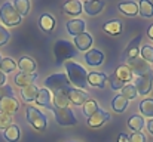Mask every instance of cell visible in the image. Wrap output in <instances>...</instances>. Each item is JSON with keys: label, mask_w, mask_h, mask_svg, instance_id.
<instances>
[{"label": "cell", "mask_w": 153, "mask_h": 142, "mask_svg": "<svg viewBox=\"0 0 153 142\" xmlns=\"http://www.w3.org/2000/svg\"><path fill=\"white\" fill-rule=\"evenodd\" d=\"M140 15H143L144 18H152L153 16V3L149 0H141L140 6H138Z\"/></svg>", "instance_id": "4dcf8cb0"}, {"label": "cell", "mask_w": 153, "mask_h": 142, "mask_svg": "<svg viewBox=\"0 0 153 142\" xmlns=\"http://www.w3.org/2000/svg\"><path fill=\"white\" fill-rule=\"evenodd\" d=\"M152 86H153V73L141 76V77H137L135 85H134L137 93L140 95H147L152 90Z\"/></svg>", "instance_id": "9c48e42d"}, {"label": "cell", "mask_w": 153, "mask_h": 142, "mask_svg": "<svg viewBox=\"0 0 153 142\" xmlns=\"http://www.w3.org/2000/svg\"><path fill=\"white\" fill-rule=\"evenodd\" d=\"M0 19L4 25L7 27H15L21 22V15L15 10L13 4L6 1L3 3V6L0 7Z\"/></svg>", "instance_id": "3957f363"}, {"label": "cell", "mask_w": 153, "mask_h": 142, "mask_svg": "<svg viewBox=\"0 0 153 142\" xmlns=\"http://www.w3.org/2000/svg\"><path fill=\"white\" fill-rule=\"evenodd\" d=\"M4 139L9 142H16L19 139V127L16 126V124H12V126H9L6 130H4Z\"/></svg>", "instance_id": "f546056e"}, {"label": "cell", "mask_w": 153, "mask_h": 142, "mask_svg": "<svg viewBox=\"0 0 153 142\" xmlns=\"http://www.w3.org/2000/svg\"><path fill=\"white\" fill-rule=\"evenodd\" d=\"M4 83H6V74H3V73L0 71V88L4 86Z\"/></svg>", "instance_id": "b9f144b4"}, {"label": "cell", "mask_w": 153, "mask_h": 142, "mask_svg": "<svg viewBox=\"0 0 153 142\" xmlns=\"http://www.w3.org/2000/svg\"><path fill=\"white\" fill-rule=\"evenodd\" d=\"M85 61L91 67H98L104 61V55H102V52L97 50V49H91V50H88L85 53Z\"/></svg>", "instance_id": "9a60e30c"}, {"label": "cell", "mask_w": 153, "mask_h": 142, "mask_svg": "<svg viewBox=\"0 0 153 142\" xmlns=\"http://www.w3.org/2000/svg\"><path fill=\"white\" fill-rule=\"evenodd\" d=\"M144 118L141 117V116H138V114H135V116H132L129 120H128V127L131 129V130H134V132H140L143 127H144Z\"/></svg>", "instance_id": "f1b7e54d"}, {"label": "cell", "mask_w": 153, "mask_h": 142, "mask_svg": "<svg viewBox=\"0 0 153 142\" xmlns=\"http://www.w3.org/2000/svg\"><path fill=\"white\" fill-rule=\"evenodd\" d=\"M111 108L116 111V113H123L126 108H128V99L122 95H117L111 99Z\"/></svg>", "instance_id": "4316f807"}, {"label": "cell", "mask_w": 153, "mask_h": 142, "mask_svg": "<svg viewBox=\"0 0 153 142\" xmlns=\"http://www.w3.org/2000/svg\"><path fill=\"white\" fill-rule=\"evenodd\" d=\"M126 65L131 68L132 74H137L138 77H141V76H146V74H150V73H152V67H150V64H149V62H146L143 58H140V55H138L137 58L129 59Z\"/></svg>", "instance_id": "52a82bcc"}, {"label": "cell", "mask_w": 153, "mask_h": 142, "mask_svg": "<svg viewBox=\"0 0 153 142\" xmlns=\"http://www.w3.org/2000/svg\"><path fill=\"white\" fill-rule=\"evenodd\" d=\"M147 129H149V133L153 136V118L149 120V123H147Z\"/></svg>", "instance_id": "7bdbcfd3"}, {"label": "cell", "mask_w": 153, "mask_h": 142, "mask_svg": "<svg viewBox=\"0 0 153 142\" xmlns=\"http://www.w3.org/2000/svg\"><path fill=\"white\" fill-rule=\"evenodd\" d=\"M13 7H15V10L21 15V18L22 16H25V15H28V12H30V1L28 0H16L15 3H13Z\"/></svg>", "instance_id": "836d02e7"}, {"label": "cell", "mask_w": 153, "mask_h": 142, "mask_svg": "<svg viewBox=\"0 0 153 142\" xmlns=\"http://www.w3.org/2000/svg\"><path fill=\"white\" fill-rule=\"evenodd\" d=\"M74 45L79 50H88V47H91L92 45V36L88 33H82L74 37Z\"/></svg>", "instance_id": "44dd1931"}, {"label": "cell", "mask_w": 153, "mask_h": 142, "mask_svg": "<svg viewBox=\"0 0 153 142\" xmlns=\"http://www.w3.org/2000/svg\"><path fill=\"white\" fill-rule=\"evenodd\" d=\"M18 108H19V102L13 96H6V98L0 99V113L12 116L18 111Z\"/></svg>", "instance_id": "30bf717a"}, {"label": "cell", "mask_w": 153, "mask_h": 142, "mask_svg": "<svg viewBox=\"0 0 153 142\" xmlns=\"http://www.w3.org/2000/svg\"><path fill=\"white\" fill-rule=\"evenodd\" d=\"M53 105L56 108H68V96H67V90H58V92H53Z\"/></svg>", "instance_id": "603a6c76"}, {"label": "cell", "mask_w": 153, "mask_h": 142, "mask_svg": "<svg viewBox=\"0 0 153 142\" xmlns=\"http://www.w3.org/2000/svg\"><path fill=\"white\" fill-rule=\"evenodd\" d=\"M12 116H7V114H3L0 113V129H7L9 126H12Z\"/></svg>", "instance_id": "74e56055"}, {"label": "cell", "mask_w": 153, "mask_h": 142, "mask_svg": "<svg viewBox=\"0 0 153 142\" xmlns=\"http://www.w3.org/2000/svg\"><path fill=\"white\" fill-rule=\"evenodd\" d=\"M111 117H110V114L107 113V111H104V110H98L94 116H91L89 118H88V126L89 127H101L102 124L105 123V121H108Z\"/></svg>", "instance_id": "7c38bea8"}, {"label": "cell", "mask_w": 153, "mask_h": 142, "mask_svg": "<svg viewBox=\"0 0 153 142\" xmlns=\"http://www.w3.org/2000/svg\"><path fill=\"white\" fill-rule=\"evenodd\" d=\"M137 90H135V88H134V85H126V86H123L122 88V96H125L128 101L129 99H134V98H137Z\"/></svg>", "instance_id": "8d00e7d4"}, {"label": "cell", "mask_w": 153, "mask_h": 142, "mask_svg": "<svg viewBox=\"0 0 153 142\" xmlns=\"http://www.w3.org/2000/svg\"><path fill=\"white\" fill-rule=\"evenodd\" d=\"M140 43H141V36H137L135 39H132L129 43H128V46L125 49V52H123V59H126V61H129V59H132V58H137L138 55H140Z\"/></svg>", "instance_id": "8fae6325"}, {"label": "cell", "mask_w": 153, "mask_h": 142, "mask_svg": "<svg viewBox=\"0 0 153 142\" xmlns=\"http://www.w3.org/2000/svg\"><path fill=\"white\" fill-rule=\"evenodd\" d=\"M68 79H67V74H52L49 76L46 80H45V86L48 90H53V92H58V90H67L68 89Z\"/></svg>", "instance_id": "5b68a950"}, {"label": "cell", "mask_w": 153, "mask_h": 142, "mask_svg": "<svg viewBox=\"0 0 153 142\" xmlns=\"http://www.w3.org/2000/svg\"><path fill=\"white\" fill-rule=\"evenodd\" d=\"M16 68V64L12 58H1V62H0V71L4 74V73H12L13 70Z\"/></svg>", "instance_id": "e575fe53"}, {"label": "cell", "mask_w": 153, "mask_h": 142, "mask_svg": "<svg viewBox=\"0 0 153 142\" xmlns=\"http://www.w3.org/2000/svg\"><path fill=\"white\" fill-rule=\"evenodd\" d=\"M82 10H83V6L77 0H70V1H67V3L62 4V12L67 13V15H71V16L79 15Z\"/></svg>", "instance_id": "e0dca14e"}, {"label": "cell", "mask_w": 153, "mask_h": 142, "mask_svg": "<svg viewBox=\"0 0 153 142\" xmlns=\"http://www.w3.org/2000/svg\"><path fill=\"white\" fill-rule=\"evenodd\" d=\"M138 108H140V111H141L143 116H146V117H153V99L147 98V99L141 101L140 105H138Z\"/></svg>", "instance_id": "d6a6232c"}, {"label": "cell", "mask_w": 153, "mask_h": 142, "mask_svg": "<svg viewBox=\"0 0 153 142\" xmlns=\"http://www.w3.org/2000/svg\"><path fill=\"white\" fill-rule=\"evenodd\" d=\"M65 27H67V31H68V34H71V36H79V34H82V33H85V28H86V24H85V21L83 19H77V18H74V19H70L67 24H65Z\"/></svg>", "instance_id": "5bb4252c"}, {"label": "cell", "mask_w": 153, "mask_h": 142, "mask_svg": "<svg viewBox=\"0 0 153 142\" xmlns=\"http://www.w3.org/2000/svg\"><path fill=\"white\" fill-rule=\"evenodd\" d=\"M128 139H129V142H146V136L141 132H134Z\"/></svg>", "instance_id": "ab89813d"}, {"label": "cell", "mask_w": 153, "mask_h": 142, "mask_svg": "<svg viewBox=\"0 0 153 142\" xmlns=\"http://www.w3.org/2000/svg\"><path fill=\"white\" fill-rule=\"evenodd\" d=\"M18 67H19L21 73L33 74L34 70H36V62H34V59L30 58V56H22V58L18 61Z\"/></svg>", "instance_id": "ffe728a7"}, {"label": "cell", "mask_w": 153, "mask_h": 142, "mask_svg": "<svg viewBox=\"0 0 153 142\" xmlns=\"http://www.w3.org/2000/svg\"><path fill=\"white\" fill-rule=\"evenodd\" d=\"M37 93H39V88L36 85H30V86H25L22 88L21 90V95H22V99L25 102H31V101H36L37 98Z\"/></svg>", "instance_id": "d4e9b609"}, {"label": "cell", "mask_w": 153, "mask_h": 142, "mask_svg": "<svg viewBox=\"0 0 153 142\" xmlns=\"http://www.w3.org/2000/svg\"><path fill=\"white\" fill-rule=\"evenodd\" d=\"M6 96H12V88L7 86V85H4V86L0 88V99H3Z\"/></svg>", "instance_id": "60d3db41"}, {"label": "cell", "mask_w": 153, "mask_h": 142, "mask_svg": "<svg viewBox=\"0 0 153 142\" xmlns=\"http://www.w3.org/2000/svg\"><path fill=\"white\" fill-rule=\"evenodd\" d=\"M0 62H1V56H0Z\"/></svg>", "instance_id": "bcb514c9"}, {"label": "cell", "mask_w": 153, "mask_h": 142, "mask_svg": "<svg viewBox=\"0 0 153 142\" xmlns=\"http://www.w3.org/2000/svg\"><path fill=\"white\" fill-rule=\"evenodd\" d=\"M9 37H10L9 31H7L3 25H0V46L6 45V43L9 42Z\"/></svg>", "instance_id": "f35d334b"}, {"label": "cell", "mask_w": 153, "mask_h": 142, "mask_svg": "<svg viewBox=\"0 0 153 142\" xmlns=\"http://www.w3.org/2000/svg\"><path fill=\"white\" fill-rule=\"evenodd\" d=\"M82 110H83V114H85L86 117H91V116H94V114H95L100 108H98L97 101H94V99H88V101L83 104Z\"/></svg>", "instance_id": "1f68e13d"}, {"label": "cell", "mask_w": 153, "mask_h": 142, "mask_svg": "<svg viewBox=\"0 0 153 142\" xmlns=\"http://www.w3.org/2000/svg\"><path fill=\"white\" fill-rule=\"evenodd\" d=\"M64 67L67 70V79L71 85H74L80 90L88 86V73L80 64L73 61H65Z\"/></svg>", "instance_id": "6da1fadb"}, {"label": "cell", "mask_w": 153, "mask_h": 142, "mask_svg": "<svg viewBox=\"0 0 153 142\" xmlns=\"http://www.w3.org/2000/svg\"><path fill=\"white\" fill-rule=\"evenodd\" d=\"M102 30L110 36H119L122 33V22L119 19H111L102 25Z\"/></svg>", "instance_id": "7402d4cb"}, {"label": "cell", "mask_w": 153, "mask_h": 142, "mask_svg": "<svg viewBox=\"0 0 153 142\" xmlns=\"http://www.w3.org/2000/svg\"><path fill=\"white\" fill-rule=\"evenodd\" d=\"M83 9L88 15L91 16H95L101 12V9L104 7V1H97V0H86L83 4Z\"/></svg>", "instance_id": "d6986e66"}, {"label": "cell", "mask_w": 153, "mask_h": 142, "mask_svg": "<svg viewBox=\"0 0 153 142\" xmlns=\"http://www.w3.org/2000/svg\"><path fill=\"white\" fill-rule=\"evenodd\" d=\"M132 71L128 65H120L116 68V71L108 77L110 82V88L113 90H122L123 86H126L131 80H132Z\"/></svg>", "instance_id": "7a4b0ae2"}, {"label": "cell", "mask_w": 153, "mask_h": 142, "mask_svg": "<svg viewBox=\"0 0 153 142\" xmlns=\"http://www.w3.org/2000/svg\"><path fill=\"white\" fill-rule=\"evenodd\" d=\"M53 53H55L56 62L59 64L64 61H70V58H73L76 55V49L67 40H58L53 45Z\"/></svg>", "instance_id": "277c9868"}, {"label": "cell", "mask_w": 153, "mask_h": 142, "mask_svg": "<svg viewBox=\"0 0 153 142\" xmlns=\"http://www.w3.org/2000/svg\"><path fill=\"white\" fill-rule=\"evenodd\" d=\"M147 36H149V39H152L153 40V24L149 27V30H147Z\"/></svg>", "instance_id": "f6af8a7d"}, {"label": "cell", "mask_w": 153, "mask_h": 142, "mask_svg": "<svg viewBox=\"0 0 153 142\" xmlns=\"http://www.w3.org/2000/svg\"><path fill=\"white\" fill-rule=\"evenodd\" d=\"M36 104L37 105H45L48 108H52L51 107V92L43 88V89H39V93H37V98H36Z\"/></svg>", "instance_id": "83f0119b"}, {"label": "cell", "mask_w": 153, "mask_h": 142, "mask_svg": "<svg viewBox=\"0 0 153 142\" xmlns=\"http://www.w3.org/2000/svg\"><path fill=\"white\" fill-rule=\"evenodd\" d=\"M37 79V74L33 73V74H25V73H19L15 76V85L19 86V88H25V86H30V85H34V80Z\"/></svg>", "instance_id": "ac0fdd59"}, {"label": "cell", "mask_w": 153, "mask_h": 142, "mask_svg": "<svg viewBox=\"0 0 153 142\" xmlns=\"http://www.w3.org/2000/svg\"><path fill=\"white\" fill-rule=\"evenodd\" d=\"M119 10L126 16H135L138 13V4L135 1H123L119 3Z\"/></svg>", "instance_id": "cb8c5ba5"}, {"label": "cell", "mask_w": 153, "mask_h": 142, "mask_svg": "<svg viewBox=\"0 0 153 142\" xmlns=\"http://www.w3.org/2000/svg\"><path fill=\"white\" fill-rule=\"evenodd\" d=\"M140 55H141V58L146 61V62H153V46L150 45H144V46L141 47V52H140Z\"/></svg>", "instance_id": "d590c367"}, {"label": "cell", "mask_w": 153, "mask_h": 142, "mask_svg": "<svg viewBox=\"0 0 153 142\" xmlns=\"http://www.w3.org/2000/svg\"><path fill=\"white\" fill-rule=\"evenodd\" d=\"M108 77L104 73H89L88 74V85L94 86V88H100L102 89L107 83Z\"/></svg>", "instance_id": "2e32d148"}, {"label": "cell", "mask_w": 153, "mask_h": 142, "mask_svg": "<svg viewBox=\"0 0 153 142\" xmlns=\"http://www.w3.org/2000/svg\"><path fill=\"white\" fill-rule=\"evenodd\" d=\"M53 114H55L56 123L61 126H74L77 123V118L74 117L70 108H56L53 110Z\"/></svg>", "instance_id": "ba28073f"}, {"label": "cell", "mask_w": 153, "mask_h": 142, "mask_svg": "<svg viewBox=\"0 0 153 142\" xmlns=\"http://www.w3.org/2000/svg\"><path fill=\"white\" fill-rule=\"evenodd\" d=\"M117 142H129V139H128V135H120L119 136V141Z\"/></svg>", "instance_id": "ee69618b"}, {"label": "cell", "mask_w": 153, "mask_h": 142, "mask_svg": "<svg viewBox=\"0 0 153 142\" xmlns=\"http://www.w3.org/2000/svg\"><path fill=\"white\" fill-rule=\"evenodd\" d=\"M27 121L36 129V130H45L48 126L46 117L34 107H27Z\"/></svg>", "instance_id": "8992f818"}, {"label": "cell", "mask_w": 153, "mask_h": 142, "mask_svg": "<svg viewBox=\"0 0 153 142\" xmlns=\"http://www.w3.org/2000/svg\"><path fill=\"white\" fill-rule=\"evenodd\" d=\"M39 25L45 33H51L52 30L55 28V19L52 18L49 13H43L39 19Z\"/></svg>", "instance_id": "484cf974"}, {"label": "cell", "mask_w": 153, "mask_h": 142, "mask_svg": "<svg viewBox=\"0 0 153 142\" xmlns=\"http://www.w3.org/2000/svg\"><path fill=\"white\" fill-rule=\"evenodd\" d=\"M67 96H68V101L74 105H83L88 99V93L85 90H80V89H71L68 88L67 89Z\"/></svg>", "instance_id": "4fadbf2b"}]
</instances>
